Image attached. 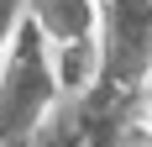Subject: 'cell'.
I'll return each mask as SVG.
<instances>
[{
	"instance_id": "1",
	"label": "cell",
	"mask_w": 152,
	"mask_h": 147,
	"mask_svg": "<svg viewBox=\"0 0 152 147\" xmlns=\"http://www.w3.org/2000/svg\"><path fill=\"white\" fill-rule=\"evenodd\" d=\"M31 21H37V32H42L53 47H63V42L94 37L100 5H94V0H31Z\"/></svg>"
}]
</instances>
